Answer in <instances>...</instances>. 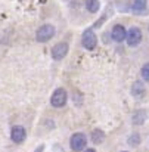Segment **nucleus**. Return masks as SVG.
Segmentation results:
<instances>
[{"label":"nucleus","instance_id":"1","mask_svg":"<svg viewBox=\"0 0 149 152\" xmlns=\"http://www.w3.org/2000/svg\"><path fill=\"white\" fill-rule=\"evenodd\" d=\"M81 45H83V48L87 49V50H93V49L96 48V45H98V37H96V34H95V31H93L92 28L84 30V33H83V36H81Z\"/></svg>","mask_w":149,"mask_h":152},{"label":"nucleus","instance_id":"2","mask_svg":"<svg viewBox=\"0 0 149 152\" xmlns=\"http://www.w3.org/2000/svg\"><path fill=\"white\" fill-rule=\"evenodd\" d=\"M53 36H55V27L52 24H45L37 30L36 40L40 42V43H45V42H49Z\"/></svg>","mask_w":149,"mask_h":152},{"label":"nucleus","instance_id":"3","mask_svg":"<svg viewBox=\"0 0 149 152\" xmlns=\"http://www.w3.org/2000/svg\"><path fill=\"white\" fill-rule=\"evenodd\" d=\"M126 40H127V45H129L130 48L139 46L140 42H142V31H140V28L131 27V28L127 31V34H126Z\"/></svg>","mask_w":149,"mask_h":152},{"label":"nucleus","instance_id":"4","mask_svg":"<svg viewBox=\"0 0 149 152\" xmlns=\"http://www.w3.org/2000/svg\"><path fill=\"white\" fill-rule=\"evenodd\" d=\"M66 99H68V96H66L65 89L59 87V89H56V90L53 92V95H52V98H50V103H52V106H55V108H62V106L66 103Z\"/></svg>","mask_w":149,"mask_h":152},{"label":"nucleus","instance_id":"5","mask_svg":"<svg viewBox=\"0 0 149 152\" xmlns=\"http://www.w3.org/2000/svg\"><path fill=\"white\" fill-rule=\"evenodd\" d=\"M86 143H87V139H86V136H84L83 133H75V134H72V137H71V140H69L71 149H72V151H77V152L84 149Z\"/></svg>","mask_w":149,"mask_h":152},{"label":"nucleus","instance_id":"6","mask_svg":"<svg viewBox=\"0 0 149 152\" xmlns=\"http://www.w3.org/2000/svg\"><path fill=\"white\" fill-rule=\"evenodd\" d=\"M68 50H69L68 43L61 42V43H58V45H55L52 48V58L56 59V61H61V59H64L68 55Z\"/></svg>","mask_w":149,"mask_h":152},{"label":"nucleus","instance_id":"7","mask_svg":"<svg viewBox=\"0 0 149 152\" xmlns=\"http://www.w3.org/2000/svg\"><path fill=\"white\" fill-rule=\"evenodd\" d=\"M126 34H127V30H126L121 24L114 25V28H112V31H111V37H112V40L117 42V43L124 42V40H126Z\"/></svg>","mask_w":149,"mask_h":152},{"label":"nucleus","instance_id":"8","mask_svg":"<svg viewBox=\"0 0 149 152\" xmlns=\"http://www.w3.org/2000/svg\"><path fill=\"white\" fill-rule=\"evenodd\" d=\"M25 136H27V133H25V129H24L22 126H15V127L10 130V137H12V140H13L15 143L24 142V140H25Z\"/></svg>","mask_w":149,"mask_h":152},{"label":"nucleus","instance_id":"9","mask_svg":"<svg viewBox=\"0 0 149 152\" xmlns=\"http://www.w3.org/2000/svg\"><path fill=\"white\" fill-rule=\"evenodd\" d=\"M131 10L136 15L146 13L148 12V0H134L133 1V6H131Z\"/></svg>","mask_w":149,"mask_h":152},{"label":"nucleus","instance_id":"10","mask_svg":"<svg viewBox=\"0 0 149 152\" xmlns=\"http://www.w3.org/2000/svg\"><path fill=\"white\" fill-rule=\"evenodd\" d=\"M131 95L136 98H142L145 95V86L142 81H134L131 86Z\"/></svg>","mask_w":149,"mask_h":152},{"label":"nucleus","instance_id":"11","mask_svg":"<svg viewBox=\"0 0 149 152\" xmlns=\"http://www.w3.org/2000/svg\"><path fill=\"white\" fill-rule=\"evenodd\" d=\"M145 120H146V112H145V111H136V112L133 114V118H131V121H133L136 126L143 124Z\"/></svg>","mask_w":149,"mask_h":152},{"label":"nucleus","instance_id":"12","mask_svg":"<svg viewBox=\"0 0 149 152\" xmlns=\"http://www.w3.org/2000/svg\"><path fill=\"white\" fill-rule=\"evenodd\" d=\"M86 7L90 13H96L100 7L99 0H86Z\"/></svg>","mask_w":149,"mask_h":152},{"label":"nucleus","instance_id":"13","mask_svg":"<svg viewBox=\"0 0 149 152\" xmlns=\"http://www.w3.org/2000/svg\"><path fill=\"white\" fill-rule=\"evenodd\" d=\"M103 139H105V133H103L102 130L96 129V130L92 132V142H93V143H96V145H98V143H102Z\"/></svg>","mask_w":149,"mask_h":152},{"label":"nucleus","instance_id":"14","mask_svg":"<svg viewBox=\"0 0 149 152\" xmlns=\"http://www.w3.org/2000/svg\"><path fill=\"white\" fill-rule=\"evenodd\" d=\"M140 143V136L137 134V133H133L131 136H130V139H129V145L130 146H137Z\"/></svg>","mask_w":149,"mask_h":152},{"label":"nucleus","instance_id":"15","mask_svg":"<svg viewBox=\"0 0 149 152\" xmlns=\"http://www.w3.org/2000/svg\"><path fill=\"white\" fill-rule=\"evenodd\" d=\"M140 72H142V78H143L145 81H149V62L143 65V68H142Z\"/></svg>","mask_w":149,"mask_h":152},{"label":"nucleus","instance_id":"16","mask_svg":"<svg viewBox=\"0 0 149 152\" xmlns=\"http://www.w3.org/2000/svg\"><path fill=\"white\" fill-rule=\"evenodd\" d=\"M43 149H45V146L42 145V146H39V149H37V151H36V152H43Z\"/></svg>","mask_w":149,"mask_h":152},{"label":"nucleus","instance_id":"17","mask_svg":"<svg viewBox=\"0 0 149 152\" xmlns=\"http://www.w3.org/2000/svg\"><path fill=\"white\" fill-rule=\"evenodd\" d=\"M84 152H96V151H95V149H86Z\"/></svg>","mask_w":149,"mask_h":152},{"label":"nucleus","instance_id":"18","mask_svg":"<svg viewBox=\"0 0 149 152\" xmlns=\"http://www.w3.org/2000/svg\"><path fill=\"white\" fill-rule=\"evenodd\" d=\"M124 152H126V151H124Z\"/></svg>","mask_w":149,"mask_h":152}]
</instances>
